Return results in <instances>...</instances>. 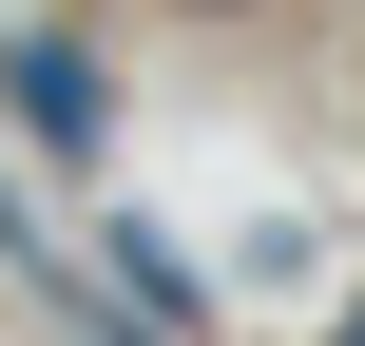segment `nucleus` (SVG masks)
<instances>
[{"label":"nucleus","instance_id":"f257e3e1","mask_svg":"<svg viewBox=\"0 0 365 346\" xmlns=\"http://www.w3.org/2000/svg\"><path fill=\"white\" fill-rule=\"evenodd\" d=\"M0 96H19V135H38V154H96V135H115V96H96V58H77V39H19V58H0Z\"/></svg>","mask_w":365,"mask_h":346}]
</instances>
